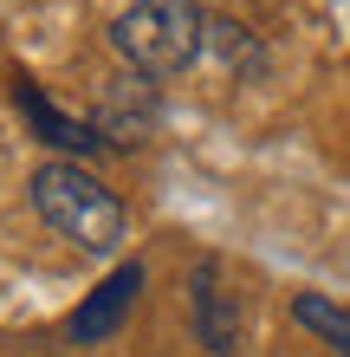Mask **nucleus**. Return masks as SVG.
<instances>
[{"label":"nucleus","mask_w":350,"mask_h":357,"mask_svg":"<svg viewBox=\"0 0 350 357\" xmlns=\"http://www.w3.org/2000/svg\"><path fill=\"white\" fill-rule=\"evenodd\" d=\"M26 195L39 208V221L52 227V234H65L72 247H85V254H117L123 234H130V215H123V202L111 195L104 182H97L85 162H39Z\"/></svg>","instance_id":"f257e3e1"},{"label":"nucleus","mask_w":350,"mask_h":357,"mask_svg":"<svg viewBox=\"0 0 350 357\" xmlns=\"http://www.w3.org/2000/svg\"><path fill=\"white\" fill-rule=\"evenodd\" d=\"M111 46L123 59V72L175 78L208 52V13L195 0H130L111 20Z\"/></svg>","instance_id":"f03ea898"},{"label":"nucleus","mask_w":350,"mask_h":357,"mask_svg":"<svg viewBox=\"0 0 350 357\" xmlns=\"http://www.w3.org/2000/svg\"><path fill=\"white\" fill-rule=\"evenodd\" d=\"M156 117H162V98H156V78H143V72H117L104 98H97V137H104V150H136L143 137L156 130Z\"/></svg>","instance_id":"7ed1b4c3"},{"label":"nucleus","mask_w":350,"mask_h":357,"mask_svg":"<svg viewBox=\"0 0 350 357\" xmlns=\"http://www.w3.org/2000/svg\"><path fill=\"white\" fill-rule=\"evenodd\" d=\"M189 312H195V338L208 344V357H228L240 344V292H228V266L214 254L195 260L189 273Z\"/></svg>","instance_id":"20e7f679"},{"label":"nucleus","mask_w":350,"mask_h":357,"mask_svg":"<svg viewBox=\"0 0 350 357\" xmlns=\"http://www.w3.org/2000/svg\"><path fill=\"white\" fill-rule=\"evenodd\" d=\"M143 260H123L104 286H91V299L65 319V331H72V344H104V338H117L123 331V319H130V305H136V292H143Z\"/></svg>","instance_id":"39448f33"},{"label":"nucleus","mask_w":350,"mask_h":357,"mask_svg":"<svg viewBox=\"0 0 350 357\" xmlns=\"http://www.w3.org/2000/svg\"><path fill=\"white\" fill-rule=\"evenodd\" d=\"M13 104H19V117L33 123V137H39V143L65 150V162H72V156H97V150H104L97 123H91V117H72V111H58V104H52L46 91H39L26 72L13 78Z\"/></svg>","instance_id":"423d86ee"},{"label":"nucleus","mask_w":350,"mask_h":357,"mask_svg":"<svg viewBox=\"0 0 350 357\" xmlns=\"http://www.w3.org/2000/svg\"><path fill=\"white\" fill-rule=\"evenodd\" d=\"M292 319L312 331V338H324L337 357H350V305L324 299V292H299V299H292Z\"/></svg>","instance_id":"0eeeda50"},{"label":"nucleus","mask_w":350,"mask_h":357,"mask_svg":"<svg viewBox=\"0 0 350 357\" xmlns=\"http://www.w3.org/2000/svg\"><path fill=\"white\" fill-rule=\"evenodd\" d=\"M208 46L228 59V66L240 72V66H260V46H253V33L246 26H234V20H208Z\"/></svg>","instance_id":"6e6552de"}]
</instances>
